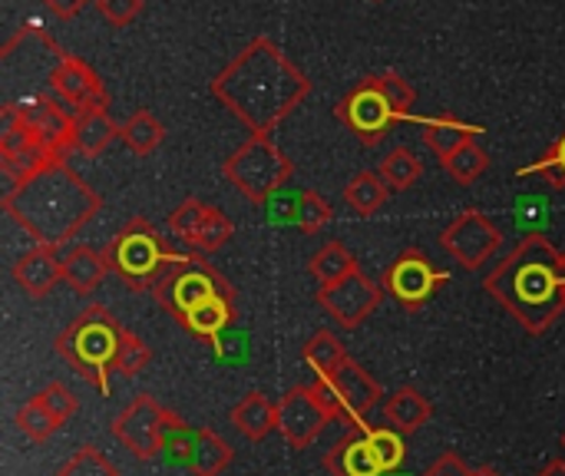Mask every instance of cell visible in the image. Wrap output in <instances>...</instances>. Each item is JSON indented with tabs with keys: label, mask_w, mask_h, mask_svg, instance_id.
<instances>
[{
	"label": "cell",
	"mask_w": 565,
	"mask_h": 476,
	"mask_svg": "<svg viewBox=\"0 0 565 476\" xmlns=\"http://www.w3.org/2000/svg\"><path fill=\"white\" fill-rule=\"evenodd\" d=\"M324 467L331 476H384V467H381L374 447L367 444V434L361 424H354V434L341 437L328 451Z\"/></svg>",
	"instance_id": "19"
},
{
	"label": "cell",
	"mask_w": 565,
	"mask_h": 476,
	"mask_svg": "<svg viewBox=\"0 0 565 476\" xmlns=\"http://www.w3.org/2000/svg\"><path fill=\"white\" fill-rule=\"evenodd\" d=\"M149 358H152V355H149V345H146L139 335L126 331V335H122V345H119V355H116V371H119L122 378H136V374L146 371Z\"/></svg>",
	"instance_id": "38"
},
{
	"label": "cell",
	"mask_w": 565,
	"mask_h": 476,
	"mask_svg": "<svg viewBox=\"0 0 565 476\" xmlns=\"http://www.w3.org/2000/svg\"><path fill=\"white\" fill-rule=\"evenodd\" d=\"M387 182L381 179V172H358L348 186H344V202L358 212V215H374L384 209L387 202Z\"/></svg>",
	"instance_id": "30"
},
{
	"label": "cell",
	"mask_w": 565,
	"mask_h": 476,
	"mask_svg": "<svg viewBox=\"0 0 565 476\" xmlns=\"http://www.w3.org/2000/svg\"><path fill=\"white\" fill-rule=\"evenodd\" d=\"M232 464V447L215 431H192L185 467L192 476H222Z\"/></svg>",
	"instance_id": "23"
},
{
	"label": "cell",
	"mask_w": 565,
	"mask_h": 476,
	"mask_svg": "<svg viewBox=\"0 0 565 476\" xmlns=\"http://www.w3.org/2000/svg\"><path fill=\"white\" fill-rule=\"evenodd\" d=\"M487 292L530 335H543L565 308L563 252L543 235L523 239L490 275Z\"/></svg>",
	"instance_id": "2"
},
{
	"label": "cell",
	"mask_w": 565,
	"mask_h": 476,
	"mask_svg": "<svg viewBox=\"0 0 565 476\" xmlns=\"http://www.w3.org/2000/svg\"><path fill=\"white\" fill-rule=\"evenodd\" d=\"M169 229L179 242H185L192 252L199 255H209V252H218L232 235H235V225L232 219L209 205V202H199V199H185L172 215H169Z\"/></svg>",
	"instance_id": "12"
},
{
	"label": "cell",
	"mask_w": 565,
	"mask_h": 476,
	"mask_svg": "<svg viewBox=\"0 0 565 476\" xmlns=\"http://www.w3.org/2000/svg\"><path fill=\"white\" fill-rule=\"evenodd\" d=\"M364 434H367V444L374 447V454H377L384 474H391V470H397V467L404 464V457H407L404 434H397L394 427H374V431L364 427Z\"/></svg>",
	"instance_id": "35"
},
{
	"label": "cell",
	"mask_w": 565,
	"mask_h": 476,
	"mask_svg": "<svg viewBox=\"0 0 565 476\" xmlns=\"http://www.w3.org/2000/svg\"><path fill=\"white\" fill-rule=\"evenodd\" d=\"M0 202L36 245L50 248L66 245L99 212V195L63 159H53L26 182L3 189Z\"/></svg>",
	"instance_id": "3"
},
{
	"label": "cell",
	"mask_w": 565,
	"mask_h": 476,
	"mask_svg": "<svg viewBox=\"0 0 565 476\" xmlns=\"http://www.w3.org/2000/svg\"><path fill=\"white\" fill-rule=\"evenodd\" d=\"M281 222H295L301 232H318V229H324L331 222V205H328L324 195L305 189V192H295L291 195L288 212H285Z\"/></svg>",
	"instance_id": "32"
},
{
	"label": "cell",
	"mask_w": 565,
	"mask_h": 476,
	"mask_svg": "<svg viewBox=\"0 0 565 476\" xmlns=\"http://www.w3.org/2000/svg\"><path fill=\"white\" fill-rule=\"evenodd\" d=\"M540 476H565V461H553Z\"/></svg>",
	"instance_id": "44"
},
{
	"label": "cell",
	"mask_w": 565,
	"mask_h": 476,
	"mask_svg": "<svg viewBox=\"0 0 565 476\" xmlns=\"http://www.w3.org/2000/svg\"><path fill=\"white\" fill-rule=\"evenodd\" d=\"M424 476H473V470H470L457 454H444L440 461H434V464L427 467V474Z\"/></svg>",
	"instance_id": "42"
},
{
	"label": "cell",
	"mask_w": 565,
	"mask_h": 476,
	"mask_svg": "<svg viewBox=\"0 0 565 476\" xmlns=\"http://www.w3.org/2000/svg\"><path fill=\"white\" fill-rule=\"evenodd\" d=\"M520 176H543L550 186L565 189V133L556 139V146H553V152H550L546 159H540V162L520 169Z\"/></svg>",
	"instance_id": "39"
},
{
	"label": "cell",
	"mask_w": 565,
	"mask_h": 476,
	"mask_svg": "<svg viewBox=\"0 0 565 476\" xmlns=\"http://www.w3.org/2000/svg\"><path fill=\"white\" fill-rule=\"evenodd\" d=\"M23 123L30 126V133L36 136V142H43L53 156H60L66 146H73V133H76V113H66L60 103L53 99H33L26 106H17Z\"/></svg>",
	"instance_id": "17"
},
{
	"label": "cell",
	"mask_w": 565,
	"mask_h": 476,
	"mask_svg": "<svg viewBox=\"0 0 565 476\" xmlns=\"http://www.w3.org/2000/svg\"><path fill=\"white\" fill-rule=\"evenodd\" d=\"M338 119H344L361 136V142L374 146V142L384 139V133L391 129V123L401 119V113L387 103V96L371 80H364L358 89H351L338 103Z\"/></svg>",
	"instance_id": "15"
},
{
	"label": "cell",
	"mask_w": 565,
	"mask_h": 476,
	"mask_svg": "<svg viewBox=\"0 0 565 476\" xmlns=\"http://www.w3.org/2000/svg\"><path fill=\"white\" fill-rule=\"evenodd\" d=\"M40 401H43V408L60 421V424H66L73 414H76V408H79V401H76V394L66 388V384H60V381H53V384H46L40 394H36Z\"/></svg>",
	"instance_id": "40"
},
{
	"label": "cell",
	"mask_w": 565,
	"mask_h": 476,
	"mask_svg": "<svg viewBox=\"0 0 565 476\" xmlns=\"http://www.w3.org/2000/svg\"><path fill=\"white\" fill-rule=\"evenodd\" d=\"M430 417H434L430 401L417 388H411V384L397 388L394 394L384 398V421H387V427H394L404 437L420 431L424 424H430Z\"/></svg>",
	"instance_id": "21"
},
{
	"label": "cell",
	"mask_w": 565,
	"mask_h": 476,
	"mask_svg": "<svg viewBox=\"0 0 565 476\" xmlns=\"http://www.w3.org/2000/svg\"><path fill=\"white\" fill-rule=\"evenodd\" d=\"M166 408L152 394H136L122 414L113 421L116 441L136 457V461H156L162 454V431H166Z\"/></svg>",
	"instance_id": "11"
},
{
	"label": "cell",
	"mask_w": 565,
	"mask_h": 476,
	"mask_svg": "<svg viewBox=\"0 0 565 476\" xmlns=\"http://www.w3.org/2000/svg\"><path fill=\"white\" fill-rule=\"evenodd\" d=\"M384 96H387V103L401 113V119L404 116H411V109H414V103H417V96H414V89H411V83L401 76V73H374V76H367Z\"/></svg>",
	"instance_id": "37"
},
{
	"label": "cell",
	"mask_w": 565,
	"mask_h": 476,
	"mask_svg": "<svg viewBox=\"0 0 565 476\" xmlns=\"http://www.w3.org/2000/svg\"><path fill=\"white\" fill-rule=\"evenodd\" d=\"M43 3H46L56 17H76L89 0H43Z\"/></svg>",
	"instance_id": "43"
},
{
	"label": "cell",
	"mask_w": 565,
	"mask_h": 476,
	"mask_svg": "<svg viewBox=\"0 0 565 476\" xmlns=\"http://www.w3.org/2000/svg\"><path fill=\"white\" fill-rule=\"evenodd\" d=\"M192 335H199V338H209V341H215L222 331H228V325H232V298L228 295H222V298H212V302H205V305H199V308H192L189 315H185V321H182Z\"/></svg>",
	"instance_id": "31"
},
{
	"label": "cell",
	"mask_w": 565,
	"mask_h": 476,
	"mask_svg": "<svg viewBox=\"0 0 565 476\" xmlns=\"http://www.w3.org/2000/svg\"><path fill=\"white\" fill-rule=\"evenodd\" d=\"M106 262L116 275H122V282H129L132 288H156L179 262H185L182 255H172L159 232L146 222V219H132L119 229V235L109 242L106 248Z\"/></svg>",
	"instance_id": "5"
},
{
	"label": "cell",
	"mask_w": 565,
	"mask_h": 476,
	"mask_svg": "<svg viewBox=\"0 0 565 476\" xmlns=\"http://www.w3.org/2000/svg\"><path fill=\"white\" fill-rule=\"evenodd\" d=\"M384 302V285H377L371 275H364L361 268H354L348 278L328 285V288H318V305L344 328V331H354L361 328L374 311L377 305Z\"/></svg>",
	"instance_id": "10"
},
{
	"label": "cell",
	"mask_w": 565,
	"mask_h": 476,
	"mask_svg": "<svg viewBox=\"0 0 565 476\" xmlns=\"http://www.w3.org/2000/svg\"><path fill=\"white\" fill-rule=\"evenodd\" d=\"M122 335L126 331L119 328V321L109 308L89 305L60 331L53 348L76 374H83L99 394H106L109 371H116V355H119Z\"/></svg>",
	"instance_id": "4"
},
{
	"label": "cell",
	"mask_w": 565,
	"mask_h": 476,
	"mask_svg": "<svg viewBox=\"0 0 565 476\" xmlns=\"http://www.w3.org/2000/svg\"><path fill=\"white\" fill-rule=\"evenodd\" d=\"M109 272L113 268L106 262V252H96L89 245H70L63 252V275L76 295H93Z\"/></svg>",
	"instance_id": "20"
},
{
	"label": "cell",
	"mask_w": 565,
	"mask_h": 476,
	"mask_svg": "<svg viewBox=\"0 0 565 476\" xmlns=\"http://www.w3.org/2000/svg\"><path fill=\"white\" fill-rule=\"evenodd\" d=\"M119 136V126L109 119L106 109H89L76 116V133H73V149L83 156H99L113 139Z\"/></svg>",
	"instance_id": "25"
},
{
	"label": "cell",
	"mask_w": 565,
	"mask_h": 476,
	"mask_svg": "<svg viewBox=\"0 0 565 476\" xmlns=\"http://www.w3.org/2000/svg\"><path fill=\"white\" fill-rule=\"evenodd\" d=\"M444 169L450 172V179H454L457 186H473V182L490 169V156H487L483 146L467 142V146L457 149L450 159H444Z\"/></svg>",
	"instance_id": "33"
},
{
	"label": "cell",
	"mask_w": 565,
	"mask_h": 476,
	"mask_svg": "<svg viewBox=\"0 0 565 476\" xmlns=\"http://www.w3.org/2000/svg\"><path fill=\"white\" fill-rule=\"evenodd\" d=\"M477 133H483V129L480 126H470V123H463L457 116H437V119H427L424 123V139L440 156V162L450 159L467 142H477Z\"/></svg>",
	"instance_id": "24"
},
{
	"label": "cell",
	"mask_w": 565,
	"mask_h": 476,
	"mask_svg": "<svg viewBox=\"0 0 565 476\" xmlns=\"http://www.w3.org/2000/svg\"><path fill=\"white\" fill-rule=\"evenodd\" d=\"M311 388H315L318 401L328 408L331 417H348L351 424H361V417L367 411H374L377 401L384 398L381 384L358 361H344L331 378L315 381Z\"/></svg>",
	"instance_id": "8"
},
{
	"label": "cell",
	"mask_w": 565,
	"mask_h": 476,
	"mask_svg": "<svg viewBox=\"0 0 565 476\" xmlns=\"http://www.w3.org/2000/svg\"><path fill=\"white\" fill-rule=\"evenodd\" d=\"M232 424L248 441H265L271 431H278V404H271L265 394L252 391L232 408Z\"/></svg>",
	"instance_id": "22"
},
{
	"label": "cell",
	"mask_w": 565,
	"mask_h": 476,
	"mask_svg": "<svg viewBox=\"0 0 565 476\" xmlns=\"http://www.w3.org/2000/svg\"><path fill=\"white\" fill-rule=\"evenodd\" d=\"M354 268H358V258L341 242H328L311 255V275H315L318 288H328L341 278H348Z\"/></svg>",
	"instance_id": "28"
},
{
	"label": "cell",
	"mask_w": 565,
	"mask_h": 476,
	"mask_svg": "<svg viewBox=\"0 0 565 476\" xmlns=\"http://www.w3.org/2000/svg\"><path fill=\"white\" fill-rule=\"evenodd\" d=\"M308 89V76L265 36L252 40L212 80V93L252 129V136H268Z\"/></svg>",
	"instance_id": "1"
},
{
	"label": "cell",
	"mask_w": 565,
	"mask_h": 476,
	"mask_svg": "<svg viewBox=\"0 0 565 476\" xmlns=\"http://www.w3.org/2000/svg\"><path fill=\"white\" fill-rule=\"evenodd\" d=\"M291 176V159L268 136H252L225 159V179L252 202L268 205L278 192H285Z\"/></svg>",
	"instance_id": "6"
},
{
	"label": "cell",
	"mask_w": 565,
	"mask_h": 476,
	"mask_svg": "<svg viewBox=\"0 0 565 476\" xmlns=\"http://www.w3.org/2000/svg\"><path fill=\"white\" fill-rule=\"evenodd\" d=\"M13 282L26 298H46L60 282H66L63 275V255L50 245H36L26 255L17 258L13 265Z\"/></svg>",
	"instance_id": "18"
},
{
	"label": "cell",
	"mask_w": 565,
	"mask_h": 476,
	"mask_svg": "<svg viewBox=\"0 0 565 476\" xmlns=\"http://www.w3.org/2000/svg\"><path fill=\"white\" fill-rule=\"evenodd\" d=\"M381 179L387 182V189H394V192H407V189H414L417 182H420V176H424V162L417 159V152L414 149H407V146H397V149H391L387 156H384V162H381Z\"/></svg>",
	"instance_id": "29"
},
{
	"label": "cell",
	"mask_w": 565,
	"mask_h": 476,
	"mask_svg": "<svg viewBox=\"0 0 565 476\" xmlns=\"http://www.w3.org/2000/svg\"><path fill=\"white\" fill-rule=\"evenodd\" d=\"M119 139L126 142V149H132L136 156H152L162 139H166V126L149 113V109H136L122 126H119Z\"/></svg>",
	"instance_id": "26"
},
{
	"label": "cell",
	"mask_w": 565,
	"mask_h": 476,
	"mask_svg": "<svg viewBox=\"0 0 565 476\" xmlns=\"http://www.w3.org/2000/svg\"><path fill=\"white\" fill-rule=\"evenodd\" d=\"M559 444H563V451H565V434H563V437H559Z\"/></svg>",
	"instance_id": "46"
},
{
	"label": "cell",
	"mask_w": 565,
	"mask_h": 476,
	"mask_svg": "<svg viewBox=\"0 0 565 476\" xmlns=\"http://www.w3.org/2000/svg\"><path fill=\"white\" fill-rule=\"evenodd\" d=\"M13 424H17V431L26 437V441H46V437H53L63 424L43 408V401L40 398H30L20 411H17V417H13Z\"/></svg>",
	"instance_id": "34"
},
{
	"label": "cell",
	"mask_w": 565,
	"mask_h": 476,
	"mask_svg": "<svg viewBox=\"0 0 565 476\" xmlns=\"http://www.w3.org/2000/svg\"><path fill=\"white\" fill-rule=\"evenodd\" d=\"M344 361H351V358H348L344 341H341L334 331H318V335L305 345V364L315 371L318 381L331 378Z\"/></svg>",
	"instance_id": "27"
},
{
	"label": "cell",
	"mask_w": 565,
	"mask_h": 476,
	"mask_svg": "<svg viewBox=\"0 0 565 476\" xmlns=\"http://www.w3.org/2000/svg\"><path fill=\"white\" fill-rule=\"evenodd\" d=\"M563 268H565V252H563Z\"/></svg>",
	"instance_id": "47"
},
{
	"label": "cell",
	"mask_w": 565,
	"mask_h": 476,
	"mask_svg": "<svg viewBox=\"0 0 565 476\" xmlns=\"http://www.w3.org/2000/svg\"><path fill=\"white\" fill-rule=\"evenodd\" d=\"M447 282V272H437L434 268V262L424 255V252H417V248H407V252H401L394 262H391V268H387V275H384V292L394 298V302H401L404 308H420V305H427L434 295H437V288Z\"/></svg>",
	"instance_id": "13"
},
{
	"label": "cell",
	"mask_w": 565,
	"mask_h": 476,
	"mask_svg": "<svg viewBox=\"0 0 565 476\" xmlns=\"http://www.w3.org/2000/svg\"><path fill=\"white\" fill-rule=\"evenodd\" d=\"M50 86L66 106H73L76 116L89 109H106V89L99 76L73 53H60L56 66L50 70Z\"/></svg>",
	"instance_id": "16"
},
{
	"label": "cell",
	"mask_w": 565,
	"mask_h": 476,
	"mask_svg": "<svg viewBox=\"0 0 565 476\" xmlns=\"http://www.w3.org/2000/svg\"><path fill=\"white\" fill-rule=\"evenodd\" d=\"M152 295H156V302H159L162 308H169V311L179 318V325L185 321V315H189L192 308H199V305H205V302H212V298H222V295L232 298L225 278H222L212 265H205L202 258H189V255H185V262H179V265L152 288Z\"/></svg>",
	"instance_id": "7"
},
{
	"label": "cell",
	"mask_w": 565,
	"mask_h": 476,
	"mask_svg": "<svg viewBox=\"0 0 565 476\" xmlns=\"http://www.w3.org/2000/svg\"><path fill=\"white\" fill-rule=\"evenodd\" d=\"M56 476H119V470H116V464L103 451L86 444L56 470Z\"/></svg>",
	"instance_id": "36"
},
{
	"label": "cell",
	"mask_w": 565,
	"mask_h": 476,
	"mask_svg": "<svg viewBox=\"0 0 565 476\" xmlns=\"http://www.w3.org/2000/svg\"><path fill=\"white\" fill-rule=\"evenodd\" d=\"M440 245L447 248V255H450L457 265H463L467 272H477V268H483V265L500 252L503 232H500V225H497L490 215H483V212H477V209H467V212H460V215L444 229Z\"/></svg>",
	"instance_id": "9"
},
{
	"label": "cell",
	"mask_w": 565,
	"mask_h": 476,
	"mask_svg": "<svg viewBox=\"0 0 565 476\" xmlns=\"http://www.w3.org/2000/svg\"><path fill=\"white\" fill-rule=\"evenodd\" d=\"M473 476H500L493 467H480V470H473Z\"/></svg>",
	"instance_id": "45"
},
{
	"label": "cell",
	"mask_w": 565,
	"mask_h": 476,
	"mask_svg": "<svg viewBox=\"0 0 565 476\" xmlns=\"http://www.w3.org/2000/svg\"><path fill=\"white\" fill-rule=\"evenodd\" d=\"M334 417L328 414V408L318 401L311 384H298L291 388L281 401H278V434L285 437V444L291 451H305L318 441V434L331 424Z\"/></svg>",
	"instance_id": "14"
},
{
	"label": "cell",
	"mask_w": 565,
	"mask_h": 476,
	"mask_svg": "<svg viewBox=\"0 0 565 476\" xmlns=\"http://www.w3.org/2000/svg\"><path fill=\"white\" fill-rule=\"evenodd\" d=\"M146 0H96V10L113 23V27H126L142 13Z\"/></svg>",
	"instance_id": "41"
}]
</instances>
